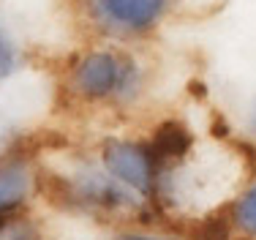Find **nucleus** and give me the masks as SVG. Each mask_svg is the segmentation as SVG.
<instances>
[{
	"label": "nucleus",
	"instance_id": "nucleus-1",
	"mask_svg": "<svg viewBox=\"0 0 256 240\" xmlns=\"http://www.w3.org/2000/svg\"><path fill=\"white\" fill-rule=\"evenodd\" d=\"M74 88L84 98L128 101L139 90V66L120 52H90L74 66Z\"/></svg>",
	"mask_w": 256,
	"mask_h": 240
},
{
	"label": "nucleus",
	"instance_id": "nucleus-6",
	"mask_svg": "<svg viewBox=\"0 0 256 240\" xmlns=\"http://www.w3.org/2000/svg\"><path fill=\"white\" fill-rule=\"evenodd\" d=\"M16 63H20V49H16L11 33L0 25V79L11 77L16 71Z\"/></svg>",
	"mask_w": 256,
	"mask_h": 240
},
{
	"label": "nucleus",
	"instance_id": "nucleus-11",
	"mask_svg": "<svg viewBox=\"0 0 256 240\" xmlns=\"http://www.w3.org/2000/svg\"><path fill=\"white\" fill-rule=\"evenodd\" d=\"M254 128H256V126H254Z\"/></svg>",
	"mask_w": 256,
	"mask_h": 240
},
{
	"label": "nucleus",
	"instance_id": "nucleus-7",
	"mask_svg": "<svg viewBox=\"0 0 256 240\" xmlns=\"http://www.w3.org/2000/svg\"><path fill=\"white\" fill-rule=\"evenodd\" d=\"M237 224H240L246 232L256 235V186L242 196L240 205H237Z\"/></svg>",
	"mask_w": 256,
	"mask_h": 240
},
{
	"label": "nucleus",
	"instance_id": "nucleus-3",
	"mask_svg": "<svg viewBox=\"0 0 256 240\" xmlns=\"http://www.w3.org/2000/svg\"><path fill=\"white\" fill-rule=\"evenodd\" d=\"M169 0H93L96 20L118 33L150 30L166 11Z\"/></svg>",
	"mask_w": 256,
	"mask_h": 240
},
{
	"label": "nucleus",
	"instance_id": "nucleus-4",
	"mask_svg": "<svg viewBox=\"0 0 256 240\" xmlns=\"http://www.w3.org/2000/svg\"><path fill=\"white\" fill-rule=\"evenodd\" d=\"M188 147H191L188 128L178 120H166L164 126H158L148 153L153 158V164H174V161H182L188 156Z\"/></svg>",
	"mask_w": 256,
	"mask_h": 240
},
{
	"label": "nucleus",
	"instance_id": "nucleus-8",
	"mask_svg": "<svg viewBox=\"0 0 256 240\" xmlns=\"http://www.w3.org/2000/svg\"><path fill=\"white\" fill-rule=\"evenodd\" d=\"M0 240H38L28 221H0Z\"/></svg>",
	"mask_w": 256,
	"mask_h": 240
},
{
	"label": "nucleus",
	"instance_id": "nucleus-10",
	"mask_svg": "<svg viewBox=\"0 0 256 240\" xmlns=\"http://www.w3.org/2000/svg\"><path fill=\"white\" fill-rule=\"evenodd\" d=\"M123 240H164V237H142V235H134V237H123Z\"/></svg>",
	"mask_w": 256,
	"mask_h": 240
},
{
	"label": "nucleus",
	"instance_id": "nucleus-9",
	"mask_svg": "<svg viewBox=\"0 0 256 240\" xmlns=\"http://www.w3.org/2000/svg\"><path fill=\"white\" fill-rule=\"evenodd\" d=\"M199 240H226V226L218 221H207L204 229L199 232Z\"/></svg>",
	"mask_w": 256,
	"mask_h": 240
},
{
	"label": "nucleus",
	"instance_id": "nucleus-5",
	"mask_svg": "<svg viewBox=\"0 0 256 240\" xmlns=\"http://www.w3.org/2000/svg\"><path fill=\"white\" fill-rule=\"evenodd\" d=\"M30 191V169L20 158L0 161V216L14 210Z\"/></svg>",
	"mask_w": 256,
	"mask_h": 240
},
{
	"label": "nucleus",
	"instance_id": "nucleus-2",
	"mask_svg": "<svg viewBox=\"0 0 256 240\" xmlns=\"http://www.w3.org/2000/svg\"><path fill=\"white\" fill-rule=\"evenodd\" d=\"M104 167L112 175L114 183L131 188L134 194L148 196L156 186V164L150 158L148 147L126 139H106L101 147Z\"/></svg>",
	"mask_w": 256,
	"mask_h": 240
}]
</instances>
